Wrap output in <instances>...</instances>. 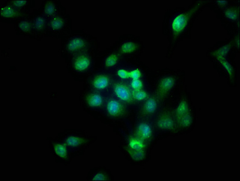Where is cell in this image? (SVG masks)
<instances>
[{"label": "cell", "mask_w": 240, "mask_h": 181, "mask_svg": "<svg viewBox=\"0 0 240 181\" xmlns=\"http://www.w3.org/2000/svg\"><path fill=\"white\" fill-rule=\"evenodd\" d=\"M114 93L121 100L128 103L133 102V98L129 88L126 85L121 83H117L113 86Z\"/></svg>", "instance_id": "6da1fadb"}, {"label": "cell", "mask_w": 240, "mask_h": 181, "mask_svg": "<svg viewBox=\"0 0 240 181\" xmlns=\"http://www.w3.org/2000/svg\"><path fill=\"white\" fill-rule=\"evenodd\" d=\"M107 111L111 116L118 117L123 115L125 112V108L123 104L120 101L112 100L109 101L106 105Z\"/></svg>", "instance_id": "7a4b0ae2"}, {"label": "cell", "mask_w": 240, "mask_h": 181, "mask_svg": "<svg viewBox=\"0 0 240 181\" xmlns=\"http://www.w3.org/2000/svg\"><path fill=\"white\" fill-rule=\"evenodd\" d=\"M174 81L173 78L168 77L163 79L160 82L157 90V95L159 98L164 97L173 86Z\"/></svg>", "instance_id": "3957f363"}, {"label": "cell", "mask_w": 240, "mask_h": 181, "mask_svg": "<svg viewBox=\"0 0 240 181\" xmlns=\"http://www.w3.org/2000/svg\"><path fill=\"white\" fill-rule=\"evenodd\" d=\"M156 123L159 128L163 129H171L175 126V123L172 117L166 113L160 116L158 119Z\"/></svg>", "instance_id": "277c9868"}, {"label": "cell", "mask_w": 240, "mask_h": 181, "mask_svg": "<svg viewBox=\"0 0 240 181\" xmlns=\"http://www.w3.org/2000/svg\"><path fill=\"white\" fill-rule=\"evenodd\" d=\"M136 134L137 137L143 141L150 137L152 134L151 129L147 124L141 123L137 128Z\"/></svg>", "instance_id": "5b68a950"}, {"label": "cell", "mask_w": 240, "mask_h": 181, "mask_svg": "<svg viewBox=\"0 0 240 181\" xmlns=\"http://www.w3.org/2000/svg\"><path fill=\"white\" fill-rule=\"evenodd\" d=\"M189 13L182 14L176 17L172 24V27L175 32H179L182 31L187 23Z\"/></svg>", "instance_id": "8992f818"}, {"label": "cell", "mask_w": 240, "mask_h": 181, "mask_svg": "<svg viewBox=\"0 0 240 181\" xmlns=\"http://www.w3.org/2000/svg\"><path fill=\"white\" fill-rule=\"evenodd\" d=\"M156 100L153 97L148 99L144 103L142 108V112L146 115H149L154 113L157 108Z\"/></svg>", "instance_id": "52a82bcc"}, {"label": "cell", "mask_w": 240, "mask_h": 181, "mask_svg": "<svg viewBox=\"0 0 240 181\" xmlns=\"http://www.w3.org/2000/svg\"><path fill=\"white\" fill-rule=\"evenodd\" d=\"M109 82L108 77L105 75H100L94 79L93 85L96 88L103 89L106 88Z\"/></svg>", "instance_id": "ba28073f"}, {"label": "cell", "mask_w": 240, "mask_h": 181, "mask_svg": "<svg viewBox=\"0 0 240 181\" xmlns=\"http://www.w3.org/2000/svg\"><path fill=\"white\" fill-rule=\"evenodd\" d=\"M86 100L88 104L90 106L98 107L102 104V99L101 97L97 94H90L88 96Z\"/></svg>", "instance_id": "9c48e42d"}, {"label": "cell", "mask_w": 240, "mask_h": 181, "mask_svg": "<svg viewBox=\"0 0 240 181\" xmlns=\"http://www.w3.org/2000/svg\"><path fill=\"white\" fill-rule=\"evenodd\" d=\"M188 112V107L186 102L185 101H182L179 104L175 111L176 119Z\"/></svg>", "instance_id": "30bf717a"}, {"label": "cell", "mask_w": 240, "mask_h": 181, "mask_svg": "<svg viewBox=\"0 0 240 181\" xmlns=\"http://www.w3.org/2000/svg\"><path fill=\"white\" fill-rule=\"evenodd\" d=\"M89 63V61L87 58L84 57H81L75 61V66L76 69L82 70L87 68Z\"/></svg>", "instance_id": "8fae6325"}, {"label": "cell", "mask_w": 240, "mask_h": 181, "mask_svg": "<svg viewBox=\"0 0 240 181\" xmlns=\"http://www.w3.org/2000/svg\"><path fill=\"white\" fill-rule=\"evenodd\" d=\"M129 144L131 149L135 150H143L145 146L143 141L137 137L131 138Z\"/></svg>", "instance_id": "7c38bea8"}, {"label": "cell", "mask_w": 240, "mask_h": 181, "mask_svg": "<svg viewBox=\"0 0 240 181\" xmlns=\"http://www.w3.org/2000/svg\"><path fill=\"white\" fill-rule=\"evenodd\" d=\"M83 41L79 38H75L72 40L69 43L68 48L69 50L73 51L76 50L82 47L84 45Z\"/></svg>", "instance_id": "4fadbf2b"}, {"label": "cell", "mask_w": 240, "mask_h": 181, "mask_svg": "<svg viewBox=\"0 0 240 181\" xmlns=\"http://www.w3.org/2000/svg\"><path fill=\"white\" fill-rule=\"evenodd\" d=\"M176 120L178 124L180 126L183 127H186L190 124L191 118L188 113Z\"/></svg>", "instance_id": "5bb4252c"}, {"label": "cell", "mask_w": 240, "mask_h": 181, "mask_svg": "<svg viewBox=\"0 0 240 181\" xmlns=\"http://www.w3.org/2000/svg\"><path fill=\"white\" fill-rule=\"evenodd\" d=\"M131 93L134 99L139 101L145 99L148 96L146 92L142 89L139 90H133L131 91Z\"/></svg>", "instance_id": "9a60e30c"}, {"label": "cell", "mask_w": 240, "mask_h": 181, "mask_svg": "<svg viewBox=\"0 0 240 181\" xmlns=\"http://www.w3.org/2000/svg\"><path fill=\"white\" fill-rule=\"evenodd\" d=\"M131 149H129L128 151L133 159L135 160H140L144 158L145 154L143 150H137Z\"/></svg>", "instance_id": "2e32d148"}, {"label": "cell", "mask_w": 240, "mask_h": 181, "mask_svg": "<svg viewBox=\"0 0 240 181\" xmlns=\"http://www.w3.org/2000/svg\"><path fill=\"white\" fill-rule=\"evenodd\" d=\"M85 141V140L82 138L71 136L67 139L66 143L68 145L75 146L79 145L84 142Z\"/></svg>", "instance_id": "e0dca14e"}, {"label": "cell", "mask_w": 240, "mask_h": 181, "mask_svg": "<svg viewBox=\"0 0 240 181\" xmlns=\"http://www.w3.org/2000/svg\"><path fill=\"white\" fill-rule=\"evenodd\" d=\"M54 147L56 153L58 155L64 158H67L66 150L64 145L56 144L54 145Z\"/></svg>", "instance_id": "ac0fdd59"}, {"label": "cell", "mask_w": 240, "mask_h": 181, "mask_svg": "<svg viewBox=\"0 0 240 181\" xmlns=\"http://www.w3.org/2000/svg\"><path fill=\"white\" fill-rule=\"evenodd\" d=\"M135 44L132 42H128L124 44L121 48V51L124 53H129L133 51L136 49Z\"/></svg>", "instance_id": "d6986e66"}, {"label": "cell", "mask_w": 240, "mask_h": 181, "mask_svg": "<svg viewBox=\"0 0 240 181\" xmlns=\"http://www.w3.org/2000/svg\"><path fill=\"white\" fill-rule=\"evenodd\" d=\"M225 14L227 17L233 20H236L237 18L238 10L236 8H229L227 10Z\"/></svg>", "instance_id": "ffe728a7"}, {"label": "cell", "mask_w": 240, "mask_h": 181, "mask_svg": "<svg viewBox=\"0 0 240 181\" xmlns=\"http://www.w3.org/2000/svg\"><path fill=\"white\" fill-rule=\"evenodd\" d=\"M118 59V56L116 54H111L105 60V66L109 67L115 65L116 64Z\"/></svg>", "instance_id": "44dd1931"}, {"label": "cell", "mask_w": 240, "mask_h": 181, "mask_svg": "<svg viewBox=\"0 0 240 181\" xmlns=\"http://www.w3.org/2000/svg\"><path fill=\"white\" fill-rule=\"evenodd\" d=\"M1 15L3 17H10L13 16L15 15V12L11 8L6 7L3 8L1 10Z\"/></svg>", "instance_id": "7402d4cb"}, {"label": "cell", "mask_w": 240, "mask_h": 181, "mask_svg": "<svg viewBox=\"0 0 240 181\" xmlns=\"http://www.w3.org/2000/svg\"><path fill=\"white\" fill-rule=\"evenodd\" d=\"M131 85L134 90L141 89L143 87L142 81L139 79H133L131 83Z\"/></svg>", "instance_id": "603a6c76"}, {"label": "cell", "mask_w": 240, "mask_h": 181, "mask_svg": "<svg viewBox=\"0 0 240 181\" xmlns=\"http://www.w3.org/2000/svg\"><path fill=\"white\" fill-rule=\"evenodd\" d=\"M63 22L62 20L59 18H55L52 21L51 25L53 28L57 29L60 28L62 26Z\"/></svg>", "instance_id": "cb8c5ba5"}, {"label": "cell", "mask_w": 240, "mask_h": 181, "mask_svg": "<svg viewBox=\"0 0 240 181\" xmlns=\"http://www.w3.org/2000/svg\"><path fill=\"white\" fill-rule=\"evenodd\" d=\"M54 10V6L51 2H49L46 4L45 8V12L46 14L50 15L53 13Z\"/></svg>", "instance_id": "d4e9b609"}, {"label": "cell", "mask_w": 240, "mask_h": 181, "mask_svg": "<svg viewBox=\"0 0 240 181\" xmlns=\"http://www.w3.org/2000/svg\"><path fill=\"white\" fill-rule=\"evenodd\" d=\"M35 26L38 30L42 29L45 25V21L43 18L41 17L37 18L35 22Z\"/></svg>", "instance_id": "484cf974"}, {"label": "cell", "mask_w": 240, "mask_h": 181, "mask_svg": "<svg viewBox=\"0 0 240 181\" xmlns=\"http://www.w3.org/2000/svg\"><path fill=\"white\" fill-rule=\"evenodd\" d=\"M19 26L21 29L25 32H28L30 31L31 29L30 23L25 21L21 22L19 24Z\"/></svg>", "instance_id": "4316f807"}, {"label": "cell", "mask_w": 240, "mask_h": 181, "mask_svg": "<svg viewBox=\"0 0 240 181\" xmlns=\"http://www.w3.org/2000/svg\"><path fill=\"white\" fill-rule=\"evenodd\" d=\"M141 73L140 70L137 69L129 72L130 77L133 79H138L140 77Z\"/></svg>", "instance_id": "83f0119b"}, {"label": "cell", "mask_w": 240, "mask_h": 181, "mask_svg": "<svg viewBox=\"0 0 240 181\" xmlns=\"http://www.w3.org/2000/svg\"><path fill=\"white\" fill-rule=\"evenodd\" d=\"M117 74L120 78L126 79L130 77L129 72L124 69H120L117 71Z\"/></svg>", "instance_id": "f1b7e54d"}, {"label": "cell", "mask_w": 240, "mask_h": 181, "mask_svg": "<svg viewBox=\"0 0 240 181\" xmlns=\"http://www.w3.org/2000/svg\"><path fill=\"white\" fill-rule=\"evenodd\" d=\"M25 0H15L13 2L14 5L16 6L20 7L23 6L26 3Z\"/></svg>", "instance_id": "f546056e"}, {"label": "cell", "mask_w": 240, "mask_h": 181, "mask_svg": "<svg viewBox=\"0 0 240 181\" xmlns=\"http://www.w3.org/2000/svg\"><path fill=\"white\" fill-rule=\"evenodd\" d=\"M105 177L103 174L99 173L96 175L94 177L93 180H104L105 179Z\"/></svg>", "instance_id": "4dcf8cb0"}, {"label": "cell", "mask_w": 240, "mask_h": 181, "mask_svg": "<svg viewBox=\"0 0 240 181\" xmlns=\"http://www.w3.org/2000/svg\"><path fill=\"white\" fill-rule=\"evenodd\" d=\"M218 2L219 3V4H221L222 5H224L226 3V1H218Z\"/></svg>", "instance_id": "1f68e13d"}]
</instances>
